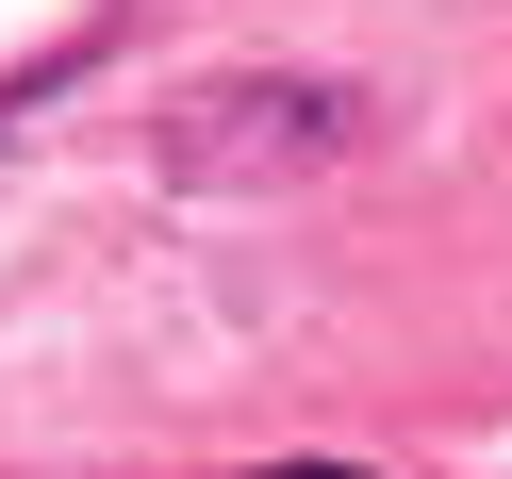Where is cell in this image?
Instances as JSON below:
<instances>
[{
	"label": "cell",
	"instance_id": "cell-1",
	"mask_svg": "<svg viewBox=\"0 0 512 479\" xmlns=\"http://www.w3.org/2000/svg\"><path fill=\"white\" fill-rule=\"evenodd\" d=\"M364 133L347 83H215L199 116H166V182H281V166H331Z\"/></svg>",
	"mask_w": 512,
	"mask_h": 479
},
{
	"label": "cell",
	"instance_id": "cell-2",
	"mask_svg": "<svg viewBox=\"0 0 512 479\" xmlns=\"http://www.w3.org/2000/svg\"><path fill=\"white\" fill-rule=\"evenodd\" d=\"M265 479H364V463H265Z\"/></svg>",
	"mask_w": 512,
	"mask_h": 479
}]
</instances>
